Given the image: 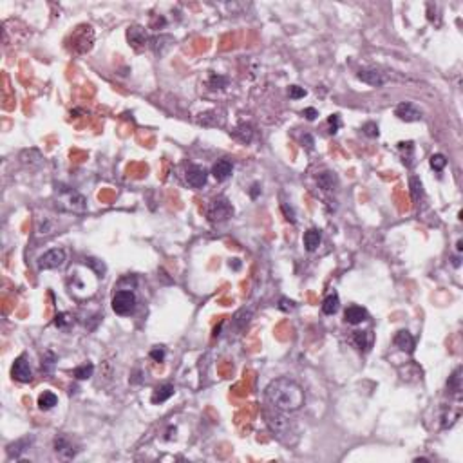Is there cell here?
<instances>
[{
	"label": "cell",
	"mask_w": 463,
	"mask_h": 463,
	"mask_svg": "<svg viewBox=\"0 0 463 463\" xmlns=\"http://www.w3.org/2000/svg\"><path fill=\"white\" fill-rule=\"evenodd\" d=\"M264 393H266V400L270 402V405L281 413H295L306 402L304 389L295 380L286 377L271 380Z\"/></svg>",
	"instance_id": "1"
},
{
	"label": "cell",
	"mask_w": 463,
	"mask_h": 463,
	"mask_svg": "<svg viewBox=\"0 0 463 463\" xmlns=\"http://www.w3.org/2000/svg\"><path fill=\"white\" fill-rule=\"evenodd\" d=\"M96 273L95 270H82V268H75L69 273V290L71 295L78 299H85L96 291Z\"/></svg>",
	"instance_id": "2"
},
{
	"label": "cell",
	"mask_w": 463,
	"mask_h": 463,
	"mask_svg": "<svg viewBox=\"0 0 463 463\" xmlns=\"http://www.w3.org/2000/svg\"><path fill=\"white\" fill-rule=\"evenodd\" d=\"M54 201L57 207L60 210L65 212H75V214H82L87 210V201L80 192H76L75 189L67 187L64 183L54 184Z\"/></svg>",
	"instance_id": "3"
},
{
	"label": "cell",
	"mask_w": 463,
	"mask_h": 463,
	"mask_svg": "<svg viewBox=\"0 0 463 463\" xmlns=\"http://www.w3.org/2000/svg\"><path fill=\"white\" fill-rule=\"evenodd\" d=\"M266 418H268V425H270L271 433L279 438L281 441H284V443H293V441L297 440V433H295L290 420H286L284 416H281V414H270V413L266 414Z\"/></svg>",
	"instance_id": "4"
},
{
	"label": "cell",
	"mask_w": 463,
	"mask_h": 463,
	"mask_svg": "<svg viewBox=\"0 0 463 463\" xmlns=\"http://www.w3.org/2000/svg\"><path fill=\"white\" fill-rule=\"evenodd\" d=\"M113 309L116 315L127 317L132 315L138 308V297L132 290H118L116 293L113 295Z\"/></svg>",
	"instance_id": "5"
},
{
	"label": "cell",
	"mask_w": 463,
	"mask_h": 463,
	"mask_svg": "<svg viewBox=\"0 0 463 463\" xmlns=\"http://www.w3.org/2000/svg\"><path fill=\"white\" fill-rule=\"evenodd\" d=\"M92 27L80 26L72 34V51L76 53H87L92 47Z\"/></svg>",
	"instance_id": "6"
},
{
	"label": "cell",
	"mask_w": 463,
	"mask_h": 463,
	"mask_svg": "<svg viewBox=\"0 0 463 463\" xmlns=\"http://www.w3.org/2000/svg\"><path fill=\"white\" fill-rule=\"evenodd\" d=\"M65 259V250L62 248H53L49 252H45L44 255L38 257V268L40 270H57V268L64 266Z\"/></svg>",
	"instance_id": "7"
},
{
	"label": "cell",
	"mask_w": 463,
	"mask_h": 463,
	"mask_svg": "<svg viewBox=\"0 0 463 463\" xmlns=\"http://www.w3.org/2000/svg\"><path fill=\"white\" fill-rule=\"evenodd\" d=\"M232 214H234V208H232V205L225 197H217V199L212 201L207 212L210 221H226Z\"/></svg>",
	"instance_id": "8"
},
{
	"label": "cell",
	"mask_w": 463,
	"mask_h": 463,
	"mask_svg": "<svg viewBox=\"0 0 463 463\" xmlns=\"http://www.w3.org/2000/svg\"><path fill=\"white\" fill-rule=\"evenodd\" d=\"M11 377L18 382H24V384L33 380V369H31L29 360H27L26 355H22V357H18L15 362H13Z\"/></svg>",
	"instance_id": "9"
},
{
	"label": "cell",
	"mask_w": 463,
	"mask_h": 463,
	"mask_svg": "<svg viewBox=\"0 0 463 463\" xmlns=\"http://www.w3.org/2000/svg\"><path fill=\"white\" fill-rule=\"evenodd\" d=\"M184 179H187V183H189L192 189H203L205 184H207L208 172L199 165H190L189 169H187V174H184Z\"/></svg>",
	"instance_id": "10"
},
{
	"label": "cell",
	"mask_w": 463,
	"mask_h": 463,
	"mask_svg": "<svg viewBox=\"0 0 463 463\" xmlns=\"http://www.w3.org/2000/svg\"><path fill=\"white\" fill-rule=\"evenodd\" d=\"M127 40H128V44H131L136 51H141L145 45L151 42V40H149V36H147V33H145V29L141 26H138V24H134V26H128V29H127Z\"/></svg>",
	"instance_id": "11"
},
{
	"label": "cell",
	"mask_w": 463,
	"mask_h": 463,
	"mask_svg": "<svg viewBox=\"0 0 463 463\" xmlns=\"http://www.w3.org/2000/svg\"><path fill=\"white\" fill-rule=\"evenodd\" d=\"M395 114L398 120L402 121H407V123H411V121H420L422 120V110L416 109V107L413 105L411 102H402L396 105L395 109Z\"/></svg>",
	"instance_id": "12"
},
{
	"label": "cell",
	"mask_w": 463,
	"mask_h": 463,
	"mask_svg": "<svg viewBox=\"0 0 463 463\" xmlns=\"http://www.w3.org/2000/svg\"><path fill=\"white\" fill-rule=\"evenodd\" d=\"M367 319H369L367 309L362 308V306H349V308H346V311H344V320H346L347 324H351V326H358V324L365 322Z\"/></svg>",
	"instance_id": "13"
},
{
	"label": "cell",
	"mask_w": 463,
	"mask_h": 463,
	"mask_svg": "<svg viewBox=\"0 0 463 463\" xmlns=\"http://www.w3.org/2000/svg\"><path fill=\"white\" fill-rule=\"evenodd\" d=\"M54 452H57L62 459H72L76 456V451H75V447H72L71 440L65 436L54 438Z\"/></svg>",
	"instance_id": "14"
},
{
	"label": "cell",
	"mask_w": 463,
	"mask_h": 463,
	"mask_svg": "<svg viewBox=\"0 0 463 463\" xmlns=\"http://www.w3.org/2000/svg\"><path fill=\"white\" fill-rule=\"evenodd\" d=\"M357 78L362 80L364 83H367V85H373V87H380L385 83L384 75L378 72L377 69H362V71H358Z\"/></svg>",
	"instance_id": "15"
},
{
	"label": "cell",
	"mask_w": 463,
	"mask_h": 463,
	"mask_svg": "<svg viewBox=\"0 0 463 463\" xmlns=\"http://www.w3.org/2000/svg\"><path fill=\"white\" fill-rule=\"evenodd\" d=\"M232 170H234V165L230 159H219L217 163H214L212 166V176L217 181H226L230 176H232Z\"/></svg>",
	"instance_id": "16"
},
{
	"label": "cell",
	"mask_w": 463,
	"mask_h": 463,
	"mask_svg": "<svg viewBox=\"0 0 463 463\" xmlns=\"http://www.w3.org/2000/svg\"><path fill=\"white\" fill-rule=\"evenodd\" d=\"M317 184H319L322 190H335L337 187H339V177H337L335 172H331V170H324V172H320L319 176H317Z\"/></svg>",
	"instance_id": "17"
},
{
	"label": "cell",
	"mask_w": 463,
	"mask_h": 463,
	"mask_svg": "<svg viewBox=\"0 0 463 463\" xmlns=\"http://www.w3.org/2000/svg\"><path fill=\"white\" fill-rule=\"evenodd\" d=\"M31 441H33V438L26 436V438H20V440L13 441V443H9V445H8V449H6V451H8V456H9V458H11V459H13V458L18 459L20 456H22L24 452H26L27 449H29Z\"/></svg>",
	"instance_id": "18"
},
{
	"label": "cell",
	"mask_w": 463,
	"mask_h": 463,
	"mask_svg": "<svg viewBox=\"0 0 463 463\" xmlns=\"http://www.w3.org/2000/svg\"><path fill=\"white\" fill-rule=\"evenodd\" d=\"M395 346L398 347L400 351H405V353H413L414 351V339L409 331L402 329L395 335Z\"/></svg>",
	"instance_id": "19"
},
{
	"label": "cell",
	"mask_w": 463,
	"mask_h": 463,
	"mask_svg": "<svg viewBox=\"0 0 463 463\" xmlns=\"http://www.w3.org/2000/svg\"><path fill=\"white\" fill-rule=\"evenodd\" d=\"M320 243H322V234H320V230L309 228L304 234V246L308 252H315V250L320 246Z\"/></svg>",
	"instance_id": "20"
},
{
	"label": "cell",
	"mask_w": 463,
	"mask_h": 463,
	"mask_svg": "<svg viewBox=\"0 0 463 463\" xmlns=\"http://www.w3.org/2000/svg\"><path fill=\"white\" fill-rule=\"evenodd\" d=\"M234 138L241 141V143H250V141L253 140V127L248 123L237 125L234 131Z\"/></svg>",
	"instance_id": "21"
},
{
	"label": "cell",
	"mask_w": 463,
	"mask_h": 463,
	"mask_svg": "<svg viewBox=\"0 0 463 463\" xmlns=\"http://www.w3.org/2000/svg\"><path fill=\"white\" fill-rule=\"evenodd\" d=\"M174 395V385L170 384H163L159 387L154 389V395H152V403H163Z\"/></svg>",
	"instance_id": "22"
},
{
	"label": "cell",
	"mask_w": 463,
	"mask_h": 463,
	"mask_svg": "<svg viewBox=\"0 0 463 463\" xmlns=\"http://www.w3.org/2000/svg\"><path fill=\"white\" fill-rule=\"evenodd\" d=\"M353 342L357 344L358 349H364L367 351L373 344V333L371 331H357L353 337Z\"/></svg>",
	"instance_id": "23"
},
{
	"label": "cell",
	"mask_w": 463,
	"mask_h": 463,
	"mask_svg": "<svg viewBox=\"0 0 463 463\" xmlns=\"http://www.w3.org/2000/svg\"><path fill=\"white\" fill-rule=\"evenodd\" d=\"M339 308H340V299H339V295L337 293H331V295H328V297L324 299L322 311L326 313V315H335V313L339 311Z\"/></svg>",
	"instance_id": "24"
},
{
	"label": "cell",
	"mask_w": 463,
	"mask_h": 463,
	"mask_svg": "<svg viewBox=\"0 0 463 463\" xmlns=\"http://www.w3.org/2000/svg\"><path fill=\"white\" fill-rule=\"evenodd\" d=\"M57 403H58V396L54 395V393H51V391H44L40 396H38V407H40L42 411L53 409Z\"/></svg>",
	"instance_id": "25"
},
{
	"label": "cell",
	"mask_w": 463,
	"mask_h": 463,
	"mask_svg": "<svg viewBox=\"0 0 463 463\" xmlns=\"http://www.w3.org/2000/svg\"><path fill=\"white\" fill-rule=\"evenodd\" d=\"M447 387H449V391H451V393H454V395H459V391H461V367H458L454 373L449 377Z\"/></svg>",
	"instance_id": "26"
},
{
	"label": "cell",
	"mask_w": 463,
	"mask_h": 463,
	"mask_svg": "<svg viewBox=\"0 0 463 463\" xmlns=\"http://www.w3.org/2000/svg\"><path fill=\"white\" fill-rule=\"evenodd\" d=\"M92 373H95V365L90 364V362L78 365V367H76L75 371H72V375H75L76 380H87V378L92 377Z\"/></svg>",
	"instance_id": "27"
},
{
	"label": "cell",
	"mask_w": 463,
	"mask_h": 463,
	"mask_svg": "<svg viewBox=\"0 0 463 463\" xmlns=\"http://www.w3.org/2000/svg\"><path fill=\"white\" fill-rule=\"evenodd\" d=\"M409 187H411V196H413V199L418 203V201L422 199V196H423V184H422V181H420L416 176H413L409 179Z\"/></svg>",
	"instance_id": "28"
},
{
	"label": "cell",
	"mask_w": 463,
	"mask_h": 463,
	"mask_svg": "<svg viewBox=\"0 0 463 463\" xmlns=\"http://www.w3.org/2000/svg\"><path fill=\"white\" fill-rule=\"evenodd\" d=\"M447 166V158L443 154H434L431 156V169L436 170V172H441V170Z\"/></svg>",
	"instance_id": "29"
},
{
	"label": "cell",
	"mask_w": 463,
	"mask_h": 463,
	"mask_svg": "<svg viewBox=\"0 0 463 463\" xmlns=\"http://www.w3.org/2000/svg\"><path fill=\"white\" fill-rule=\"evenodd\" d=\"M54 360H57V358H54V355L51 353V351H47V353H45V357L42 358V369H44V371H47V373H49V371H53Z\"/></svg>",
	"instance_id": "30"
},
{
	"label": "cell",
	"mask_w": 463,
	"mask_h": 463,
	"mask_svg": "<svg viewBox=\"0 0 463 463\" xmlns=\"http://www.w3.org/2000/svg\"><path fill=\"white\" fill-rule=\"evenodd\" d=\"M226 82H228V80H226L225 76L212 75L210 76V82H208V85H210V89H223V87L226 85Z\"/></svg>",
	"instance_id": "31"
},
{
	"label": "cell",
	"mask_w": 463,
	"mask_h": 463,
	"mask_svg": "<svg viewBox=\"0 0 463 463\" xmlns=\"http://www.w3.org/2000/svg\"><path fill=\"white\" fill-rule=\"evenodd\" d=\"M328 125H329V134H337V131H339L340 125H342V121H340L339 114H333V116H329L328 118Z\"/></svg>",
	"instance_id": "32"
},
{
	"label": "cell",
	"mask_w": 463,
	"mask_h": 463,
	"mask_svg": "<svg viewBox=\"0 0 463 463\" xmlns=\"http://www.w3.org/2000/svg\"><path fill=\"white\" fill-rule=\"evenodd\" d=\"M362 131H364V134L369 136V138H378V125L373 123V121L365 123L364 127H362Z\"/></svg>",
	"instance_id": "33"
},
{
	"label": "cell",
	"mask_w": 463,
	"mask_h": 463,
	"mask_svg": "<svg viewBox=\"0 0 463 463\" xmlns=\"http://www.w3.org/2000/svg\"><path fill=\"white\" fill-rule=\"evenodd\" d=\"M288 92H290V98H293V100L304 98V96L308 95V92H306V89H302V87H299V85H291Z\"/></svg>",
	"instance_id": "34"
},
{
	"label": "cell",
	"mask_w": 463,
	"mask_h": 463,
	"mask_svg": "<svg viewBox=\"0 0 463 463\" xmlns=\"http://www.w3.org/2000/svg\"><path fill=\"white\" fill-rule=\"evenodd\" d=\"M54 324H57L58 328H65L67 324H71V317H69L67 313H60V315H57V319H54Z\"/></svg>",
	"instance_id": "35"
},
{
	"label": "cell",
	"mask_w": 463,
	"mask_h": 463,
	"mask_svg": "<svg viewBox=\"0 0 463 463\" xmlns=\"http://www.w3.org/2000/svg\"><path fill=\"white\" fill-rule=\"evenodd\" d=\"M151 357L154 358L156 362H163V358H165V349L163 347H154V349L151 351Z\"/></svg>",
	"instance_id": "36"
},
{
	"label": "cell",
	"mask_w": 463,
	"mask_h": 463,
	"mask_svg": "<svg viewBox=\"0 0 463 463\" xmlns=\"http://www.w3.org/2000/svg\"><path fill=\"white\" fill-rule=\"evenodd\" d=\"M283 311H291L295 308V302L293 301H288V299H281V306H279Z\"/></svg>",
	"instance_id": "37"
},
{
	"label": "cell",
	"mask_w": 463,
	"mask_h": 463,
	"mask_svg": "<svg viewBox=\"0 0 463 463\" xmlns=\"http://www.w3.org/2000/svg\"><path fill=\"white\" fill-rule=\"evenodd\" d=\"M302 114H304V116H306V120H309V121H313L317 116H319V113H317V109H313V107H308V109H304V110H302Z\"/></svg>",
	"instance_id": "38"
},
{
	"label": "cell",
	"mask_w": 463,
	"mask_h": 463,
	"mask_svg": "<svg viewBox=\"0 0 463 463\" xmlns=\"http://www.w3.org/2000/svg\"><path fill=\"white\" fill-rule=\"evenodd\" d=\"M302 143H306V147L311 151V149H313V138L309 134H304V136H302Z\"/></svg>",
	"instance_id": "39"
},
{
	"label": "cell",
	"mask_w": 463,
	"mask_h": 463,
	"mask_svg": "<svg viewBox=\"0 0 463 463\" xmlns=\"http://www.w3.org/2000/svg\"><path fill=\"white\" fill-rule=\"evenodd\" d=\"M259 192H261V189H259V184H257V183H255V184H253V187H252V190H250V196H252V197H253V199H255V197H257V196H259Z\"/></svg>",
	"instance_id": "40"
}]
</instances>
